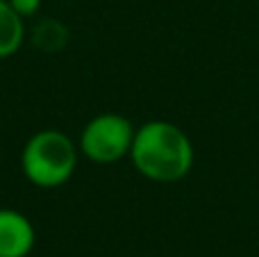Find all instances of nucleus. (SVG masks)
<instances>
[{
    "label": "nucleus",
    "instance_id": "obj_2",
    "mask_svg": "<svg viewBox=\"0 0 259 257\" xmlns=\"http://www.w3.org/2000/svg\"><path fill=\"white\" fill-rule=\"evenodd\" d=\"M80 148L62 130L46 127L25 141L21 153V168L27 182L39 189H55L66 185L77 168Z\"/></svg>",
    "mask_w": 259,
    "mask_h": 257
},
{
    "label": "nucleus",
    "instance_id": "obj_6",
    "mask_svg": "<svg viewBox=\"0 0 259 257\" xmlns=\"http://www.w3.org/2000/svg\"><path fill=\"white\" fill-rule=\"evenodd\" d=\"M7 3L12 5V7L16 9V14H21L23 18L34 16L41 9V0H7Z\"/></svg>",
    "mask_w": 259,
    "mask_h": 257
},
{
    "label": "nucleus",
    "instance_id": "obj_5",
    "mask_svg": "<svg viewBox=\"0 0 259 257\" xmlns=\"http://www.w3.org/2000/svg\"><path fill=\"white\" fill-rule=\"evenodd\" d=\"M25 44V18L16 9L0 0V59H7L21 50Z\"/></svg>",
    "mask_w": 259,
    "mask_h": 257
},
{
    "label": "nucleus",
    "instance_id": "obj_4",
    "mask_svg": "<svg viewBox=\"0 0 259 257\" xmlns=\"http://www.w3.org/2000/svg\"><path fill=\"white\" fill-rule=\"evenodd\" d=\"M34 244V223L18 209L0 207V257H27Z\"/></svg>",
    "mask_w": 259,
    "mask_h": 257
},
{
    "label": "nucleus",
    "instance_id": "obj_3",
    "mask_svg": "<svg viewBox=\"0 0 259 257\" xmlns=\"http://www.w3.org/2000/svg\"><path fill=\"white\" fill-rule=\"evenodd\" d=\"M137 127L123 114L105 112L94 116L80 132L77 148L94 164H116L130 157Z\"/></svg>",
    "mask_w": 259,
    "mask_h": 257
},
{
    "label": "nucleus",
    "instance_id": "obj_1",
    "mask_svg": "<svg viewBox=\"0 0 259 257\" xmlns=\"http://www.w3.org/2000/svg\"><path fill=\"white\" fill-rule=\"evenodd\" d=\"M130 162L146 180L170 185L189 176L196 162V150L180 125L155 118L137 127Z\"/></svg>",
    "mask_w": 259,
    "mask_h": 257
}]
</instances>
